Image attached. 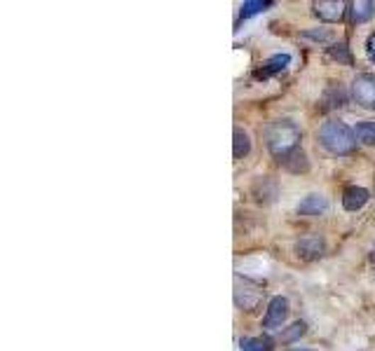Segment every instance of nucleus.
Listing matches in <instances>:
<instances>
[{
    "label": "nucleus",
    "mask_w": 375,
    "mask_h": 351,
    "mask_svg": "<svg viewBox=\"0 0 375 351\" xmlns=\"http://www.w3.org/2000/svg\"><path fill=\"white\" fill-rule=\"evenodd\" d=\"M298 143H301V129H298L296 122L277 120V122H272V125L267 127L265 146H267V150L272 152V157H277L279 162L298 148Z\"/></svg>",
    "instance_id": "obj_1"
},
{
    "label": "nucleus",
    "mask_w": 375,
    "mask_h": 351,
    "mask_svg": "<svg viewBox=\"0 0 375 351\" xmlns=\"http://www.w3.org/2000/svg\"><path fill=\"white\" fill-rule=\"evenodd\" d=\"M319 143L321 148L328 150L331 155H352L357 150V136L354 129H349L345 122L331 120L324 122L319 129Z\"/></svg>",
    "instance_id": "obj_2"
},
{
    "label": "nucleus",
    "mask_w": 375,
    "mask_h": 351,
    "mask_svg": "<svg viewBox=\"0 0 375 351\" xmlns=\"http://www.w3.org/2000/svg\"><path fill=\"white\" fill-rule=\"evenodd\" d=\"M260 300H263V291L251 279H242L240 274L235 277V302L242 311H254Z\"/></svg>",
    "instance_id": "obj_3"
},
{
    "label": "nucleus",
    "mask_w": 375,
    "mask_h": 351,
    "mask_svg": "<svg viewBox=\"0 0 375 351\" xmlns=\"http://www.w3.org/2000/svg\"><path fill=\"white\" fill-rule=\"evenodd\" d=\"M352 98L366 110H375V73H359L352 82Z\"/></svg>",
    "instance_id": "obj_4"
},
{
    "label": "nucleus",
    "mask_w": 375,
    "mask_h": 351,
    "mask_svg": "<svg viewBox=\"0 0 375 351\" xmlns=\"http://www.w3.org/2000/svg\"><path fill=\"white\" fill-rule=\"evenodd\" d=\"M286 316H289V300L281 295L272 297L263 316V328H267V330H277V328H281V323L286 321Z\"/></svg>",
    "instance_id": "obj_5"
},
{
    "label": "nucleus",
    "mask_w": 375,
    "mask_h": 351,
    "mask_svg": "<svg viewBox=\"0 0 375 351\" xmlns=\"http://www.w3.org/2000/svg\"><path fill=\"white\" fill-rule=\"evenodd\" d=\"M324 251H326V243L317 234L303 236V239L296 243V253L298 258H303V260H317V258L324 255Z\"/></svg>",
    "instance_id": "obj_6"
},
{
    "label": "nucleus",
    "mask_w": 375,
    "mask_h": 351,
    "mask_svg": "<svg viewBox=\"0 0 375 351\" xmlns=\"http://www.w3.org/2000/svg\"><path fill=\"white\" fill-rule=\"evenodd\" d=\"M289 64H291V54H274V57H270L265 61L263 66L258 68V71L254 73V78L260 82V80H270V78H274V75H279V73H284L286 68H289Z\"/></svg>",
    "instance_id": "obj_7"
},
{
    "label": "nucleus",
    "mask_w": 375,
    "mask_h": 351,
    "mask_svg": "<svg viewBox=\"0 0 375 351\" xmlns=\"http://www.w3.org/2000/svg\"><path fill=\"white\" fill-rule=\"evenodd\" d=\"M345 3H340V0H319L315 3V14L321 21H328V24H335V21H340L345 17Z\"/></svg>",
    "instance_id": "obj_8"
},
{
    "label": "nucleus",
    "mask_w": 375,
    "mask_h": 351,
    "mask_svg": "<svg viewBox=\"0 0 375 351\" xmlns=\"http://www.w3.org/2000/svg\"><path fill=\"white\" fill-rule=\"evenodd\" d=\"M369 190L366 188H357V185H352L347 188L345 192H342V206H345V211H359V209H364L366 202H369Z\"/></svg>",
    "instance_id": "obj_9"
},
{
    "label": "nucleus",
    "mask_w": 375,
    "mask_h": 351,
    "mask_svg": "<svg viewBox=\"0 0 375 351\" xmlns=\"http://www.w3.org/2000/svg\"><path fill=\"white\" fill-rule=\"evenodd\" d=\"M349 19L354 21V24H364V21L373 19L375 14V3L373 0H357V3H349Z\"/></svg>",
    "instance_id": "obj_10"
},
{
    "label": "nucleus",
    "mask_w": 375,
    "mask_h": 351,
    "mask_svg": "<svg viewBox=\"0 0 375 351\" xmlns=\"http://www.w3.org/2000/svg\"><path fill=\"white\" fill-rule=\"evenodd\" d=\"M326 209H328V202H326V197H321V195H308L301 204H298V213H301V216H319V213H324Z\"/></svg>",
    "instance_id": "obj_11"
},
{
    "label": "nucleus",
    "mask_w": 375,
    "mask_h": 351,
    "mask_svg": "<svg viewBox=\"0 0 375 351\" xmlns=\"http://www.w3.org/2000/svg\"><path fill=\"white\" fill-rule=\"evenodd\" d=\"M281 166H284L286 171H291V173H305L310 169V162H308V155L301 150V148H296L291 155H286L284 159L279 162Z\"/></svg>",
    "instance_id": "obj_12"
},
{
    "label": "nucleus",
    "mask_w": 375,
    "mask_h": 351,
    "mask_svg": "<svg viewBox=\"0 0 375 351\" xmlns=\"http://www.w3.org/2000/svg\"><path fill=\"white\" fill-rule=\"evenodd\" d=\"M249 150H251L249 134L244 132V129L235 127V132H233V155H235L237 159H242L244 155H249Z\"/></svg>",
    "instance_id": "obj_13"
},
{
    "label": "nucleus",
    "mask_w": 375,
    "mask_h": 351,
    "mask_svg": "<svg viewBox=\"0 0 375 351\" xmlns=\"http://www.w3.org/2000/svg\"><path fill=\"white\" fill-rule=\"evenodd\" d=\"M272 5H274L272 0H247V3L242 5V10H240V19L256 17V14L265 12L267 7H272Z\"/></svg>",
    "instance_id": "obj_14"
},
{
    "label": "nucleus",
    "mask_w": 375,
    "mask_h": 351,
    "mask_svg": "<svg viewBox=\"0 0 375 351\" xmlns=\"http://www.w3.org/2000/svg\"><path fill=\"white\" fill-rule=\"evenodd\" d=\"M354 136L364 146H375V122H359L354 127Z\"/></svg>",
    "instance_id": "obj_15"
},
{
    "label": "nucleus",
    "mask_w": 375,
    "mask_h": 351,
    "mask_svg": "<svg viewBox=\"0 0 375 351\" xmlns=\"http://www.w3.org/2000/svg\"><path fill=\"white\" fill-rule=\"evenodd\" d=\"M328 57L333 61H338V64H345V66H352V54H349V47L345 40L340 42H333L331 47H328Z\"/></svg>",
    "instance_id": "obj_16"
},
{
    "label": "nucleus",
    "mask_w": 375,
    "mask_h": 351,
    "mask_svg": "<svg viewBox=\"0 0 375 351\" xmlns=\"http://www.w3.org/2000/svg\"><path fill=\"white\" fill-rule=\"evenodd\" d=\"M242 351H272V342L267 338H244L240 342Z\"/></svg>",
    "instance_id": "obj_17"
},
{
    "label": "nucleus",
    "mask_w": 375,
    "mask_h": 351,
    "mask_svg": "<svg viewBox=\"0 0 375 351\" xmlns=\"http://www.w3.org/2000/svg\"><path fill=\"white\" fill-rule=\"evenodd\" d=\"M324 101H326V108H340V105H345L347 96H345V91H342L340 85H335V87H331L326 91Z\"/></svg>",
    "instance_id": "obj_18"
},
{
    "label": "nucleus",
    "mask_w": 375,
    "mask_h": 351,
    "mask_svg": "<svg viewBox=\"0 0 375 351\" xmlns=\"http://www.w3.org/2000/svg\"><path fill=\"white\" fill-rule=\"evenodd\" d=\"M305 330H308V326H305L303 321H296L293 326H289L284 333L279 335V340L281 342H286V345H291V342H296V340H301Z\"/></svg>",
    "instance_id": "obj_19"
},
{
    "label": "nucleus",
    "mask_w": 375,
    "mask_h": 351,
    "mask_svg": "<svg viewBox=\"0 0 375 351\" xmlns=\"http://www.w3.org/2000/svg\"><path fill=\"white\" fill-rule=\"evenodd\" d=\"M303 38H312V40L326 42V40H331V33H328V30H305Z\"/></svg>",
    "instance_id": "obj_20"
},
{
    "label": "nucleus",
    "mask_w": 375,
    "mask_h": 351,
    "mask_svg": "<svg viewBox=\"0 0 375 351\" xmlns=\"http://www.w3.org/2000/svg\"><path fill=\"white\" fill-rule=\"evenodd\" d=\"M366 57L375 64V33H371L369 40H366Z\"/></svg>",
    "instance_id": "obj_21"
},
{
    "label": "nucleus",
    "mask_w": 375,
    "mask_h": 351,
    "mask_svg": "<svg viewBox=\"0 0 375 351\" xmlns=\"http://www.w3.org/2000/svg\"><path fill=\"white\" fill-rule=\"evenodd\" d=\"M371 260H373V265H375V246L371 248Z\"/></svg>",
    "instance_id": "obj_22"
},
{
    "label": "nucleus",
    "mask_w": 375,
    "mask_h": 351,
    "mask_svg": "<svg viewBox=\"0 0 375 351\" xmlns=\"http://www.w3.org/2000/svg\"><path fill=\"white\" fill-rule=\"evenodd\" d=\"M293 351H310V349H293Z\"/></svg>",
    "instance_id": "obj_23"
}]
</instances>
